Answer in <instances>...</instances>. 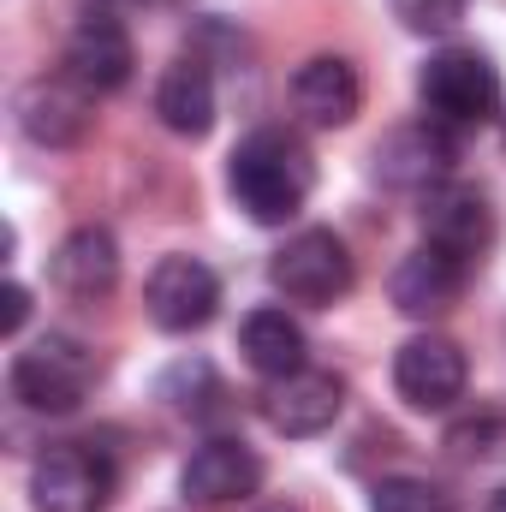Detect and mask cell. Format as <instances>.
<instances>
[{
    "mask_svg": "<svg viewBox=\"0 0 506 512\" xmlns=\"http://www.w3.org/2000/svg\"><path fill=\"white\" fill-rule=\"evenodd\" d=\"M227 191L256 227H286L316 191V161L292 131H251L227 161Z\"/></svg>",
    "mask_w": 506,
    "mask_h": 512,
    "instance_id": "obj_1",
    "label": "cell"
},
{
    "mask_svg": "<svg viewBox=\"0 0 506 512\" xmlns=\"http://www.w3.org/2000/svg\"><path fill=\"white\" fill-rule=\"evenodd\" d=\"M12 399L24 411H42V417H66L90 399L96 387V358L90 346H78L72 334H42L30 340L18 358H12Z\"/></svg>",
    "mask_w": 506,
    "mask_h": 512,
    "instance_id": "obj_2",
    "label": "cell"
},
{
    "mask_svg": "<svg viewBox=\"0 0 506 512\" xmlns=\"http://www.w3.org/2000/svg\"><path fill=\"white\" fill-rule=\"evenodd\" d=\"M417 96L435 126H489L501 120V72L477 48H441L429 54Z\"/></svg>",
    "mask_w": 506,
    "mask_h": 512,
    "instance_id": "obj_3",
    "label": "cell"
},
{
    "mask_svg": "<svg viewBox=\"0 0 506 512\" xmlns=\"http://www.w3.org/2000/svg\"><path fill=\"white\" fill-rule=\"evenodd\" d=\"M114 489H120L114 459L102 447H84V441L48 447L30 465V501H36V512H108Z\"/></svg>",
    "mask_w": 506,
    "mask_h": 512,
    "instance_id": "obj_4",
    "label": "cell"
},
{
    "mask_svg": "<svg viewBox=\"0 0 506 512\" xmlns=\"http://www.w3.org/2000/svg\"><path fill=\"white\" fill-rule=\"evenodd\" d=\"M268 280H274V292H286L292 304H310V310H328L334 298H346L352 292V251L340 245V233H328V227H304V233H292L274 262H268Z\"/></svg>",
    "mask_w": 506,
    "mask_h": 512,
    "instance_id": "obj_5",
    "label": "cell"
},
{
    "mask_svg": "<svg viewBox=\"0 0 506 512\" xmlns=\"http://www.w3.org/2000/svg\"><path fill=\"white\" fill-rule=\"evenodd\" d=\"M143 304H149V322L167 328V334H191V328H209L215 310H221V280L209 262L197 256H161L149 268V286H143Z\"/></svg>",
    "mask_w": 506,
    "mask_h": 512,
    "instance_id": "obj_6",
    "label": "cell"
},
{
    "mask_svg": "<svg viewBox=\"0 0 506 512\" xmlns=\"http://www.w3.org/2000/svg\"><path fill=\"white\" fill-rule=\"evenodd\" d=\"M465 382H471V364L465 352L447 340V334H417L393 352V387L411 411H447L465 399Z\"/></svg>",
    "mask_w": 506,
    "mask_h": 512,
    "instance_id": "obj_7",
    "label": "cell"
},
{
    "mask_svg": "<svg viewBox=\"0 0 506 512\" xmlns=\"http://www.w3.org/2000/svg\"><path fill=\"white\" fill-rule=\"evenodd\" d=\"M90 90L78 84V78H30L24 90H18V102H12V114H18V131L30 137V143H42V149H72V143H84V131H90Z\"/></svg>",
    "mask_w": 506,
    "mask_h": 512,
    "instance_id": "obj_8",
    "label": "cell"
},
{
    "mask_svg": "<svg viewBox=\"0 0 506 512\" xmlns=\"http://www.w3.org/2000/svg\"><path fill=\"white\" fill-rule=\"evenodd\" d=\"M131 66H137V54H131L126 24L108 6H90L66 36V78H78L90 96H108L131 78Z\"/></svg>",
    "mask_w": 506,
    "mask_h": 512,
    "instance_id": "obj_9",
    "label": "cell"
},
{
    "mask_svg": "<svg viewBox=\"0 0 506 512\" xmlns=\"http://www.w3.org/2000/svg\"><path fill=\"white\" fill-rule=\"evenodd\" d=\"M423 233H429V245L447 256H459V262H477V256L495 245V209H489V197L477 191V185H435V191H423Z\"/></svg>",
    "mask_w": 506,
    "mask_h": 512,
    "instance_id": "obj_10",
    "label": "cell"
},
{
    "mask_svg": "<svg viewBox=\"0 0 506 512\" xmlns=\"http://www.w3.org/2000/svg\"><path fill=\"white\" fill-rule=\"evenodd\" d=\"M447 173H453V137L435 120L393 126L376 143V179L399 185V191H435V185H447Z\"/></svg>",
    "mask_w": 506,
    "mask_h": 512,
    "instance_id": "obj_11",
    "label": "cell"
},
{
    "mask_svg": "<svg viewBox=\"0 0 506 512\" xmlns=\"http://www.w3.org/2000/svg\"><path fill=\"white\" fill-rule=\"evenodd\" d=\"M185 501L191 507H233V501H251L262 489V459H256L245 441H203L191 459H185V477H179Z\"/></svg>",
    "mask_w": 506,
    "mask_h": 512,
    "instance_id": "obj_12",
    "label": "cell"
},
{
    "mask_svg": "<svg viewBox=\"0 0 506 512\" xmlns=\"http://www.w3.org/2000/svg\"><path fill=\"white\" fill-rule=\"evenodd\" d=\"M340 405H346V382L328 370H292V376L268 382V393H262V417L292 441L322 435L340 417Z\"/></svg>",
    "mask_w": 506,
    "mask_h": 512,
    "instance_id": "obj_13",
    "label": "cell"
},
{
    "mask_svg": "<svg viewBox=\"0 0 506 512\" xmlns=\"http://www.w3.org/2000/svg\"><path fill=\"white\" fill-rule=\"evenodd\" d=\"M292 108L310 120V126H352L358 108H364V78L352 60L340 54H316L292 72Z\"/></svg>",
    "mask_w": 506,
    "mask_h": 512,
    "instance_id": "obj_14",
    "label": "cell"
},
{
    "mask_svg": "<svg viewBox=\"0 0 506 512\" xmlns=\"http://www.w3.org/2000/svg\"><path fill=\"white\" fill-rule=\"evenodd\" d=\"M48 274H54V286H60L66 298H78V304L108 298V292L120 286V245H114V233H108V227H78V233H66L60 251H54V262H48Z\"/></svg>",
    "mask_w": 506,
    "mask_h": 512,
    "instance_id": "obj_15",
    "label": "cell"
},
{
    "mask_svg": "<svg viewBox=\"0 0 506 512\" xmlns=\"http://www.w3.org/2000/svg\"><path fill=\"white\" fill-rule=\"evenodd\" d=\"M459 292H465V262L435 251V245L411 251L387 280V298H393L399 316H441V310L459 304Z\"/></svg>",
    "mask_w": 506,
    "mask_h": 512,
    "instance_id": "obj_16",
    "label": "cell"
},
{
    "mask_svg": "<svg viewBox=\"0 0 506 512\" xmlns=\"http://www.w3.org/2000/svg\"><path fill=\"white\" fill-rule=\"evenodd\" d=\"M155 114L173 137H209V126H215V78H209V66L197 54H185V60H173L161 72Z\"/></svg>",
    "mask_w": 506,
    "mask_h": 512,
    "instance_id": "obj_17",
    "label": "cell"
},
{
    "mask_svg": "<svg viewBox=\"0 0 506 512\" xmlns=\"http://www.w3.org/2000/svg\"><path fill=\"white\" fill-rule=\"evenodd\" d=\"M239 352L256 376L280 382L292 370H304V328L286 316V310H251L245 328H239Z\"/></svg>",
    "mask_w": 506,
    "mask_h": 512,
    "instance_id": "obj_18",
    "label": "cell"
},
{
    "mask_svg": "<svg viewBox=\"0 0 506 512\" xmlns=\"http://www.w3.org/2000/svg\"><path fill=\"white\" fill-rule=\"evenodd\" d=\"M447 447H453V459H465V465L506 459V411L501 405H483L477 417H459V423L447 429Z\"/></svg>",
    "mask_w": 506,
    "mask_h": 512,
    "instance_id": "obj_19",
    "label": "cell"
},
{
    "mask_svg": "<svg viewBox=\"0 0 506 512\" xmlns=\"http://www.w3.org/2000/svg\"><path fill=\"white\" fill-rule=\"evenodd\" d=\"M370 512H459V501L429 477H381L370 489Z\"/></svg>",
    "mask_w": 506,
    "mask_h": 512,
    "instance_id": "obj_20",
    "label": "cell"
},
{
    "mask_svg": "<svg viewBox=\"0 0 506 512\" xmlns=\"http://www.w3.org/2000/svg\"><path fill=\"white\" fill-rule=\"evenodd\" d=\"M393 18L417 36H447L465 18V0H393Z\"/></svg>",
    "mask_w": 506,
    "mask_h": 512,
    "instance_id": "obj_21",
    "label": "cell"
},
{
    "mask_svg": "<svg viewBox=\"0 0 506 512\" xmlns=\"http://www.w3.org/2000/svg\"><path fill=\"white\" fill-rule=\"evenodd\" d=\"M0 304H6V310H0V334H18V328H24V316H30V292H24L18 280H6Z\"/></svg>",
    "mask_w": 506,
    "mask_h": 512,
    "instance_id": "obj_22",
    "label": "cell"
},
{
    "mask_svg": "<svg viewBox=\"0 0 506 512\" xmlns=\"http://www.w3.org/2000/svg\"><path fill=\"white\" fill-rule=\"evenodd\" d=\"M483 512H506V489H501V495H495V501H489Z\"/></svg>",
    "mask_w": 506,
    "mask_h": 512,
    "instance_id": "obj_23",
    "label": "cell"
},
{
    "mask_svg": "<svg viewBox=\"0 0 506 512\" xmlns=\"http://www.w3.org/2000/svg\"><path fill=\"white\" fill-rule=\"evenodd\" d=\"M256 512H298V507H286V501H274V507H256Z\"/></svg>",
    "mask_w": 506,
    "mask_h": 512,
    "instance_id": "obj_24",
    "label": "cell"
}]
</instances>
